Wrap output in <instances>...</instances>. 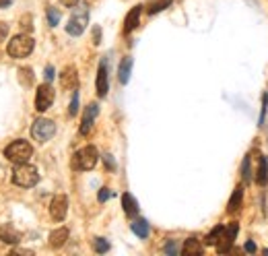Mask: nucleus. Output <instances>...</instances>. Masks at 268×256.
Masks as SVG:
<instances>
[{
	"label": "nucleus",
	"mask_w": 268,
	"mask_h": 256,
	"mask_svg": "<svg viewBox=\"0 0 268 256\" xmlns=\"http://www.w3.org/2000/svg\"><path fill=\"white\" fill-rule=\"evenodd\" d=\"M69 240V227H58L50 233V246L52 248H62Z\"/></svg>",
	"instance_id": "14"
},
{
	"label": "nucleus",
	"mask_w": 268,
	"mask_h": 256,
	"mask_svg": "<svg viewBox=\"0 0 268 256\" xmlns=\"http://www.w3.org/2000/svg\"><path fill=\"white\" fill-rule=\"evenodd\" d=\"M66 213H69V199L66 195H56L50 203V217L54 221H64Z\"/></svg>",
	"instance_id": "8"
},
{
	"label": "nucleus",
	"mask_w": 268,
	"mask_h": 256,
	"mask_svg": "<svg viewBox=\"0 0 268 256\" xmlns=\"http://www.w3.org/2000/svg\"><path fill=\"white\" fill-rule=\"evenodd\" d=\"M241 176L245 182H250V176H252V169H250V157H245L243 163H241Z\"/></svg>",
	"instance_id": "26"
},
{
	"label": "nucleus",
	"mask_w": 268,
	"mask_h": 256,
	"mask_svg": "<svg viewBox=\"0 0 268 256\" xmlns=\"http://www.w3.org/2000/svg\"><path fill=\"white\" fill-rule=\"evenodd\" d=\"M169 5H171V0H157V3H153V5H149L147 13H149V15H157V13L165 11V9L169 7Z\"/></svg>",
	"instance_id": "23"
},
{
	"label": "nucleus",
	"mask_w": 268,
	"mask_h": 256,
	"mask_svg": "<svg viewBox=\"0 0 268 256\" xmlns=\"http://www.w3.org/2000/svg\"><path fill=\"white\" fill-rule=\"evenodd\" d=\"M103 159H105V165H107L109 169H114V167H116V163H114V161H111V157H109V155H105Z\"/></svg>",
	"instance_id": "34"
},
{
	"label": "nucleus",
	"mask_w": 268,
	"mask_h": 256,
	"mask_svg": "<svg viewBox=\"0 0 268 256\" xmlns=\"http://www.w3.org/2000/svg\"><path fill=\"white\" fill-rule=\"evenodd\" d=\"M109 195H111L109 188H101V190H99V203H105V201L109 199Z\"/></svg>",
	"instance_id": "29"
},
{
	"label": "nucleus",
	"mask_w": 268,
	"mask_h": 256,
	"mask_svg": "<svg viewBox=\"0 0 268 256\" xmlns=\"http://www.w3.org/2000/svg\"><path fill=\"white\" fill-rule=\"evenodd\" d=\"M56 135V124L48 118H37L31 126V137L39 143H48Z\"/></svg>",
	"instance_id": "5"
},
{
	"label": "nucleus",
	"mask_w": 268,
	"mask_h": 256,
	"mask_svg": "<svg viewBox=\"0 0 268 256\" xmlns=\"http://www.w3.org/2000/svg\"><path fill=\"white\" fill-rule=\"evenodd\" d=\"M141 15H143V7L137 5V7H134V9L128 13V17H126V21H124V33H130V31H134V29L139 27Z\"/></svg>",
	"instance_id": "13"
},
{
	"label": "nucleus",
	"mask_w": 268,
	"mask_h": 256,
	"mask_svg": "<svg viewBox=\"0 0 268 256\" xmlns=\"http://www.w3.org/2000/svg\"><path fill=\"white\" fill-rule=\"evenodd\" d=\"M33 46H35V41L31 35H25V33H21V35H15L11 41H9V46H7V54L11 58H27L31 52H33Z\"/></svg>",
	"instance_id": "3"
},
{
	"label": "nucleus",
	"mask_w": 268,
	"mask_h": 256,
	"mask_svg": "<svg viewBox=\"0 0 268 256\" xmlns=\"http://www.w3.org/2000/svg\"><path fill=\"white\" fill-rule=\"evenodd\" d=\"M79 112V93L75 91V95H73V101H71V110H69V114L71 116H75Z\"/></svg>",
	"instance_id": "28"
},
{
	"label": "nucleus",
	"mask_w": 268,
	"mask_h": 256,
	"mask_svg": "<svg viewBox=\"0 0 268 256\" xmlns=\"http://www.w3.org/2000/svg\"><path fill=\"white\" fill-rule=\"evenodd\" d=\"M11 3H13V0H0V9H7Z\"/></svg>",
	"instance_id": "36"
},
{
	"label": "nucleus",
	"mask_w": 268,
	"mask_h": 256,
	"mask_svg": "<svg viewBox=\"0 0 268 256\" xmlns=\"http://www.w3.org/2000/svg\"><path fill=\"white\" fill-rule=\"evenodd\" d=\"M165 254H177V244H175V242H167Z\"/></svg>",
	"instance_id": "31"
},
{
	"label": "nucleus",
	"mask_w": 268,
	"mask_h": 256,
	"mask_svg": "<svg viewBox=\"0 0 268 256\" xmlns=\"http://www.w3.org/2000/svg\"><path fill=\"white\" fill-rule=\"evenodd\" d=\"M241 199H243V188H241V186H237V188L233 190V197L229 199L227 211H229V213H237V211H239V207H241Z\"/></svg>",
	"instance_id": "19"
},
{
	"label": "nucleus",
	"mask_w": 268,
	"mask_h": 256,
	"mask_svg": "<svg viewBox=\"0 0 268 256\" xmlns=\"http://www.w3.org/2000/svg\"><path fill=\"white\" fill-rule=\"evenodd\" d=\"M31 155H33V147H31L27 141H23V139L13 141V143L5 149V157H7L11 163H15V165L27 163V161L31 159Z\"/></svg>",
	"instance_id": "2"
},
{
	"label": "nucleus",
	"mask_w": 268,
	"mask_h": 256,
	"mask_svg": "<svg viewBox=\"0 0 268 256\" xmlns=\"http://www.w3.org/2000/svg\"><path fill=\"white\" fill-rule=\"evenodd\" d=\"M245 250H248V252H256V244L254 242H245Z\"/></svg>",
	"instance_id": "35"
},
{
	"label": "nucleus",
	"mask_w": 268,
	"mask_h": 256,
	"mask_svg": "<svg viewBox=\"0 0 268 256\" xmlns=\"http://www.w3.org/2000/svg\"><path fill=\"white\" fill-rule=\"evenodd\" d=\"M9 35V25L7 23H0V41H5Z\"/></svg>",
	"instance_id": "30"
},
{
	"label": "nucleus",
	"mask_w": 268,
	"mask_h": 256,
	"mask_svg": "<svg viewBox=\"0 0 268 256\" xmlns=\"http://www.w3.org/2000/svg\"><path fill=\"white\" fill-rule=\"evenodd\" d=\"M97 112H99V105L97 103H89L87 110L83 114V122H81V135H89L93 128V122L97 118Z\"/></svg>",
	"instance_id": "10"
},
{
	"label": "nucleus",
	"mask_w": 268,
	"mask_h": 256,
	"mask_svg": "<svg viewBox=\"0 0 268 256\" xmlns=\"http://www.w3.org/2000/svg\"><path fill=\"white\" fill-rule=\"evenodd\" d=\"M60 3H62L64 7H71V9H73V7H77V5L81 3V0H60Z\"/></svg>",
	"instance_id": "32"
},
{
	"label": "nucleus",
	"mask_w": 268,
	"mask_h": 256,
	"mask_svg": "<svg viewBox=\"0 0 268 256\" xmlns=\"http://www.w3.org/2000/svg\"><path fill=\"white\" fill-rule=\"evenodd\" d=\"M122 207H124V213H126L128 217H137V213H139V203H137V199L130 195V192L122 195Z\"/></svg>",
	"instance_id": "15"
},
{
	"label": "nucleus",
	"mask_w": 268,
	"mask_h": 256,
	"mask_svg": "<svg viewBox=\"0 0 268 256\" xmlns=\"http://www.w3.org/2000/svg\"><path fill=\"white\" fill-rule=\"evenodd\" d=\"M130 71H132V58L128 56L120 62V69H118V79H120L122 85H126L130 81Z\"/></svg>",
	"instance_id": "18"
},
{
	"label": "nucleus",
	"mask_w": 268,
	"mask_h": 256,
	"mask_svg": "<svg viewBox=\"0 0 268 256\" xmlns=\"http://www.w3.org/2000/svg\"><path fill=\"white\" fill-rule=\"evenodd\" d=\"M19 75H21V83L25 87H31L33 85V71L31 69H19Z\"/></svg>",
	"instance_id": "24"
},
{
	"label": "nucleus",
	"mask_w": 268,
	"mask_h": 256,
	"mask_svg": "<svg viewBox=\"0 0 268 256\" xmlns=\"http://www.w3.org/2000/svg\"><path fill=\"white\" fill-rule=\"evenodd\" d=\"M60 85H62V89H77V85H79V75H77V69L75 67H66L60 75Z\"/></svg>",
	"instance_id": "11"
},
{
	"label": "nucleus",
	"mask_w": 268,
	"mask_h": 256,
	"mask_svg": "<svg viewBox=\"0 0 268 256\" xmlns=\"http://www.w3.org/2000/svg\"><path fill=\"white\" fill-rule=\"evenodd\" d=\"M99 39H101V31L99 27H95V44H99Z\"/></svg>",
	"instance_id": "37"
},
{
	"label": "nucleus",
	"mask_w": 268,
	"mask_h": 256,
	"mask_svg": "<svg viewBox=\"0 0 268 256\" xmlns=\"http://www.w3.org/2000/svg\"><path fill=\"white\" fill-rule=\"evenodd\" d=\"M52 79H54V69H52V67H48V69H46V81L50 83Z\"/></svg>",
	"instance_id": "33"
},
{
	"label": "nucleus",
	"mask_w": 268,
	"mask_h": 256,
	"mask_svg": "<svg viewBox=\"0 0 268 256\" xmlns=\"http://www.w3.org/2000/svg\"><path fill=\"white\" fill-rule=\"evenodd\" d=\"M0 240L7 242V244H17L21 240V236L13 227H0Z\"/></svg>",
	"instance_id": "20"
},
{
	"label": "nucleus",
	"mask_w": 268,
	"mask_h": 256,
	"mask_svg": "<svg viewBox=\"0 0 268 256\" xmlns=\"http://www.w3.org/2000/svg\"><path fill=\"white\" fill-rule=\"evenodd\" d=\"M48 23L52 25V27H56L58 23H60V13H58V9H48Z\"/></svg>",
	"instance_id": "25"
},
{
	"label": "nucleus",
	"mask_w": 268,
	"mask_h": 256,
	"mask_svg": "<svg viewBox=\"0 0 268 256\" xmlns=\"http://www.w3.org/2000/svg\"><path fill=\"white\" fill-rule=\"evenodd\" d=\"M89 25V9L87 7H75V13L66 25V31L71 35H81Z\"/></svg>",
	"instance_id": "6"
},
{
	"label": "nucleus",
	"mask_w": 268,
	"mask_h": 256,
	"mask_svg": "<svg viewBox=\"0 0 268 256\" xmlns=\"http://www.w3.org/2000/svg\"><path fill=\"white\" fill-rule=\"evenodd\" d=\"M223 231H225V227L223 225H217L209 236H207V246H217V242L221 240V236H223Z\"/></svg>",
	"instance_id": "22"
},
{
	"label": "nucleus",
	"mask_w": 268,
	"mask_h": 256,
	"mask_svg": "<svg viewBox=\"0 0 268 256\" xmlns=\"http://www.w3.org/2000/svg\"><path fill=\"white\" fill-rule=\"evenodd\" d=\"M95 87H97V95H99V97H105V95H107V91H109V81H107V69H105V62H101V64H99Z\"/></svg>",
	"instance_id": "12"
},
{
	"label": "nucleus",
	"mask_w": 268,
	"mask_h": 256,
	"mask_svg": "<svg viewBox=\"0 0 268 256\" xmlns=\"http://www.w3.org/2000/svg\"><path fill=\"white\" fill-rule=\"evenodd\" d=\"M95 250H97L99 254L107 252V250H109V242H107V240H103V238H97V240H95Z\"/></svg>",
	"instance_id": "27"
},
{
	"label": "nucleus",
	"mask_w": 268,
	"mask_h": 256,
	"mask_svg": "<svg viewBox=\"0 0 268 256\" xmlns=\"http://www.w3.org/2000/svg\"><path fill=\"white\" fill-rule=\"evenodd\" d=\"M97 159H99L97 149L93 145H87L73 155L71 165H73V169H77V172H89V169H93L97 165Z\"/></svg>",
	"instance_id": "1"
},
{
	"label": "nucleus",
	"mask_w": 268,
	"mask_h": 256,
	"mask_svg": "<svg viewBox=\"0 0 268 256\" xmlns=\"http://www.w3.org/2000/svg\"><path fill=\"white\" fill-rule=\"evenodd\" d=\"M182 254L184 256H200L203 254V244H200L196 238H188L182 246Z\"/></svg>",
	"instance_id": "16"
},
{
	"label": "nucleus",
	"mask_w": 268,
	"mask_h": 256,
	"mask_svg": "<svg viewBox=\"0 0 268 256\" xmlns=\"http://www.w3.org/2000/svg\"><path fill=\"white\" fill-rule=\"evenodd\" d=\"M256 182H258L260 186H266V182H268V161H266V157H264V155H260V157H258Z\"/></svg>",
	"instance_id": "17"
},
{
	"label": "nucleus",
	"mask_w": 268,
	"mask_h": 256,
	"mask_svg": "<svg viewBox=\"0 0 268 256\" xmlns=\"http://www.w3.org/2000/svg\"><path fill=\"white\" fill-rule=\"evenodd\" d=\"M54 87L50 83H43L37 87V93H35V110L37 112H46L50 110V105L54 103Z\"/></svg>",
	"instance_id": "7"
},
{
	"label": "nucleus",
	"mask_w": 268,
	"mask_h": 256,
	"mask_svg": "<svg viewBox=\"0 0 268 256\" xmlns=\"http://www.w3.org/2000/svg\"><path fill=\"white\" fill-rule=\"evenodd\" d=\"M235 236H237V223H231L229 227H225L221 240L217 242V252H219V254H227V252L231 250V246H233Z\"/></svg>",
	"instance_id": "9"
},
{
	"label": "nucleus",
	"mask_w": 268,
	"mask_h": 256,
	"mask_svg": "<svg viewBox=\"0 0 268 256\" xmlns=\"http://www.w3.org/2000/svg\"><path fill=\"white\" fill-rule=\"evenodd\" d=\"M13 182L21 188H31L39 182V172L35 165H29V163H19L13 172Z\"/></svg>",
	"instance_id": "4"
},
{
	"label": "nucleus",
	"mask_w": 268,
	"mask_h": 256,
	"mask_svg": "<svg viewBox=\"0 0 268 256\" xmlns=\"http://www.w3.org/2000/svg\"><path fill=\"white\" fill-rule=\"evenodd\" d=\"M132 231L137 233L139 238H143V240H145V238L149 236V231H151V229H149L147 219H137V221H134V223H132Z\"/></svg>",
	"instance_id": "21"
}]
</instances>
